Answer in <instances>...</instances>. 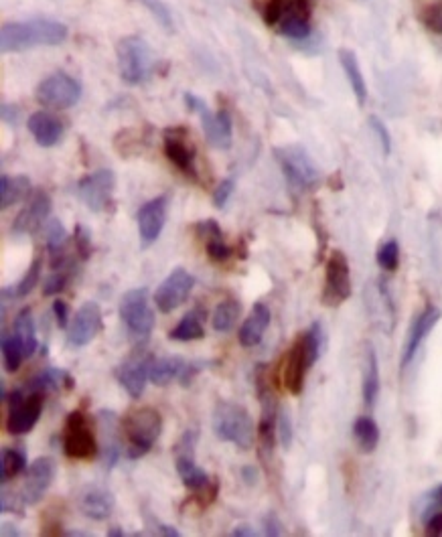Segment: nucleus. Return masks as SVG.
Here are the masks:
<instances>
[{
  "mask_svg": "<svg viewBox=\"0 0 442 537\" xmlns=\"http://www.w3.org/2000/svg\"><path fill=\"white\" fill-rule=\"evenodd\" d=\"M301 343H303V349H305V357H307V363L309 367H313L321 355H323V349H325V331L321 327V323H313L301 337Z\"/></svg>",
  "mask_w": 442,
  "mask_h": 537,
  "instance_id": "nucleus-42",
  "label": "nucleus"
},
{
  "mask_svg": "<svg viewBox=\"0 0 442 537\" xmlns=\"http://www.w3.org/2000/svg\"><path fill=\"white\" fill-rule=\"evenodd\" d=\"M240 315H242V304L234 298H228L215 306L213 317H211V327L217 333H228L236 327Z\"/></svg>",
  "mask_w": 442,
  "mask_h": 537,
  "instance_id": "nucleus-39",
  "label": "nucleus"
},
{
  "mask_svg": "<svg viewBox=\"0 0 442 537\" xmlns=\"http://www.w3.org/2000/svg\"><path fill=\"white\" fill-rule=\"evenodd\" d=\"M426 27L434 33H442V5H432L426 9V13L422 15Z\"/></svg>",
  "mask_w": 442,
  "mask_h": 537,
  "instance_id": "nucleus-52",
  "label": "nucleus"
},
{
  "mask_svg": "<svg viewBox=\"0 0 442 537\" xmlns=\"http://www.w3.org/2000/svg\"><path fill=\"white\" fill-rule=\"evenodd\" d=\"M165 157L189 179H197V165H195V148L189 142L187 130L183 128H169L165 130Z\"/></svg>",
  "mask_w": 442,
  "mask_h": 537,
  "instance_id": "nucleus-20",
  "label": "nucleus"
},
{
  "mask_svg": "<svg viewBox=\"0 0 442 537\" xmlns=\"http://www.w3.org/2000/svg\"><path fill=\"white\" fill-rule=\"evenodd\" d=\"M35 98L39 104H43L49 110H69L76 106L82 98V86L71 75L57 71L45 78L35 92Z\"/></svg>",
  "mask_w": 442,
  "mask_h": 537,
  "instance_id": "nucleus-11",
  "label": "nucleus"
},
{
  "mask_svg": "<svg viewBox=\"0 0 442 537\" xmlns=\"http://www.w3.org/2000/svg\"><path fill=\"white\" fill-rule=\"evenodd\" d=\"M353 436L363 454H372L380 444V428L374 418L359 416L353 424Z\"/></svg>",
  "mask_w": 442,
  "mask_h": 537,
  "instance_id": "nucleus-38",
  "label": "nucleus"
},
{
  "mask_svg": "<svg viewBox=\"0 0 442 537\" xmlns=\"http://www.w3.org/2000/svg\"><path fill=\"white\" fill-rule=\"evenodd\" d=\"M122 430L128 440V458L138 460L149 454L163 432V416L157 408L144 406L132 410L122 420Z\"/></svg>",
  "mask_w": 442,
  "mask_h": 537,
  "instance_id": "nucleus-5",
  "label": "nucleus"
},
{
  "mask_svg": "<svg viewBox=\"0 0 442 537\" xmlns=\"http://www.w3.org/2000/svg\"><path fill=\"white\" fill-rule=\"evenodd\" d=\"M311 17L313 0H268L264 9V21L294 41L311 35Z\"/></svg>",
  "mask_w": 442,
  "mask_h": 537,
  "instance_id": "nucleus-3",
  "label": "nucleus"
},
{
  "mask_svg": "<svg viewBox=\"0 0 442 537\" xmlns=\"http://www.w3.org/2000/svg\"><path fill=\"white\" fill-rule=\"evenodd\" d=\"M57 475V467L49 456H41L37 458L35 463L27 469V477H25V485L21 489V499L27 507L37 505L47 491L51 489L53 481Z\"/></svg>",
  "mask_w": 442,
  "mask_h": 537,
  "instance_id": "nucleus-19",
  "label": "nucleus"
},
{
  "mask_svg": "<svg viewBox=\"0 0 442 537\" xmlns=\"http://www.w3.org/2000/svg\"><path fill=\"white\" fill-rule=\"evenodd\" d=\"M309 363L305 357V349L301 337L292 343L286 363H284V386L292 396H301L305 390V377L309 371Z\"/></svg>",
  "mask_w": 442,
  "mask_h": 537,
  "instance_id": "nucleus-23",
  "label": "nucleus"
},
{
  "mask_svg": "<svg viewBox=\"0 0 442 537\" xmlns=\"http://www.w3.org/2000/svg\"><path fill=\"white\" fill-rule=\"evenodd\" d=\"M205 337V329H203V309H193L189 311L179 323L177 327L169 333V339L173 341H181V343H189V341H199Z\"/></svg>",
  "mask_w": 442,
  "mask_h": 537,
  "instance_id": "nucleus-35",
  "label": "nucleus"
},
{
  "mask_svg": "<svg viewBox=\"0 0 442 537\" xmlns=\"http://www.w3.org/2000/svg\"><path fill=\"white\" fill-rule=\"evenodd\" d=\"M71 238H73V246H76L80 258H82V260H88V258L92 256V250H94L90 229L84 227L82 223H78L76 229H73V236H71Z\"/></svg>",
  "mask_w": 442,
  "mask_h": 537,
  "instance_id": "nucleus-46",
  "label": "nucleus"
},
{
  "mask_svg": "<svg viewBox=\"0 0 442 537\" xmlns=\"http://www.w3.org/2000/svg\"><path fill=\"white\" fill-rule=\"evenodd\" d=\"M118 315L124 323L128 335L136 343H146L155 329V313L151 306L149 288H132L122 294L118 304Z\"/></svg>",
  "mask_w": 442,
  "mask_h": 537,
  "instance_id": "nucleus-6",
  "label": "nucleus"
},
{
  "mask_svg": "<svg viewBox=\"0 0 442 537\" xmlns=\"http://www.w3.org/2000/svg\"><path fill=\"white\" fill-rule=\"evenodd\" d=\"M25 359H27L25 357V349H23L21 341L15 337V333L13 335H5L3 337V361H5V369L9 373H15V371H19V367H21V363Z\"/></svg>",
  "mask_w": 442,
  "mask_h": 537,
  "instance_id": "nucleus-44",
  "label": "nucleus"
},
{
  "mask_svg": "<svg viewBox=\"0 0 442 537\" xmlns=\"http://www.w3.org/2000/svg\"><path fill=\"white\" fill-rule=\"evenodd\" d=\"M116 505L114 495L104 487H90L80 497V509L86 517L94 521H104L112 515Z\"/></svg>",
  "mask_w": 442,
  "mask_h": 537,
  "instance_id": "nucleus-28",
  "label": "nucleus"
},
{
  "mask_svg": "<svg viewBox=\"0 0 442 537\" xmlns=\"http://www.w3.org/2000/svg\"><path fill=\"white\" fill-rule=\"evenodd\" d=\"M49 215H51V197L47 195V191L37 189L31 195L29 203L17 215V219L13 223V234L15 236L35 234L37 229H41L43 223L49 219Z\"/></svg>",
  "mask_w": 442,
  "mask_h": 537,
  "instance_id": "nucleus-21",
  "label": "nucleus"
},
{
  "mask_svg": "<svg viewBox=\"0 0 442 537\" xmlns=\"http://www.w3.org/2000/svg\"><path fill=\"white\" fill-rule=\"evenodd\" d=\"M102 329H104V321H102L100 304L94 300H88L80 306L78 313L73 315L69 323V329H67L69 345L82 349L90 345L102 333Z\"/></svg>",
  "mask_w": 442,
  "mask_h": 537,
  "instance_id": "nucleus-18",
  "label": "nucleus"
},
{
  "mask_svg": "<svg viewBox=\"0 0 442 537\" xmlns=\"http://www.w3.org/2000/svg\"><path fill=\"white\" fill-rule=\"evenodd\" d=\"M278 442L282 444L284 450L290 448L292 444V420H290V414L286 408H280V414H278Z\"/></svg>",
  "mask_w": 442,
  "mask_h": 537,
  "instance_id": "nucleus-48",
  "label": "nucleus"
},
{
  "mask_svg": "<svg viewBox=\"0 0 442 537\" xmlns=\"http://www.w3.org/2000/svg\"><path fill=\"white\" fill-rule=\"evenodd\" d=\"M434 505H436V507H442V485H440L438 491L434 493Z\"/></svg>",
  "mask_w": 442,
  "mask_h": 537,
  "instance_id": "nucleus-60",
  "label": "nucleus"
},
{
  "mask_svg": "<svg viewBox=\"0 0 442 537\" xmlns=\"http://www.w3.org/2000/svg\"><path fill=\"white\" fill-rule=\"evenodd\" d=\"M351 296V270L347 256L341 250H333L325 268V288H323V304L339 306Z\"/></svg>",
  "mask_w": 442,
  "mask_h": 537,
  "instance_id": "nucleus-16",
  "label": "nucleus"
},
{
  "mask_svg": "<svg viewBox=\"0 0 442 537\" xmlns=\"http://www.w3.org/2000/svg\"><path fill=\"white\" fill-rule=\"evenodd\" d=\"M9 404V416H7V430L13 436H25L29 434L43 412L45 394L41 392H27L25 388H19L11 392L7 398Z\"/></svg>",
  "mask_w": 442,
  "mask_h": 537,
  "instance_id": "nucleus-9",
  "label": "nucleus"
},
{
  "mask_svg": "<svg viewBox=\"0 0 442 537\" xmlns=\"http://www.w3.org/2000/svg\"><path fill=\"white\" fill-rule=\"evenodd\" d=\"M234 189H236V181L234 179H224L221 181L215 191H213V205L217 209H224L226 203L230 201V197L234 195Z\"/></svg>",
  "mask_w": 442,
  "mask_h": 537,
  "instance_id": "nucleus-49",
  "label": "nucleus"
},
{
  "mask_svg": "<svg viewBox=\"0 0 442 537\" xmlns=\"http://www.w3.org/2000/svg\"><path fill=\"white\" fill-rule=\"evenodd\" d=\"M41 268H43V256L37 254L27 270V274L13 286V288H5L3 296L5 298H23L29 296L37 286H39V278H41Z\"/></svg>",
  "mask_w": 442,
  "mask_h": 537,
  "instance_id": "nucleus-41",
  "label": "nucleus"
},
{
  "mask_svg": "<svg viewBox=\"0 0 442 537\" xmlns=\"http://www.w3.org/2000/svg\"><path fill=\"white\" fill-rule=\"evenodd\" d=\"M175 467L183 485L193 493L205 489L211 483V477L201 467L195 465V454H187V452L175 454Z\"/></svg>",
  "mask_w": 442,
  "mask_h": 537,
  "instance_id": "nucleus-29",
  "label": "nucleus"
},
{
  "mask_svg": "<svg viewBox=\"0 0 442 537\" xmlns=\"http://www.w3.org/2000/svg\"><path fill=\"white\" fill-rule=\"evenodd\" d=\"M274 159L292 193L303 195L311 189H317V185L321 183V173L303 146L299 144L276 146Z\"/></svg>",
  "mask_w": 442,
  "mask_h": 537,
  "instance_id": "nucleus-4",
  "label": "nucleus"
},
{
  "mask_svg": "<svg viewBox=\"0 0 442 537\" xmlns=\"http://www.w3.org/2000/svg\"><path fill=\"white\" fill-rule=\"evenodd\" d=\"M71 276H73V260H69L65 254L59 258H53V272L43 284V296L61 294L67 288Z\"/></svg>",
  "mask_w": 442,
  "mask_h": 537,
  "instance_id": "nucleus-36",
  "label": "nucleus"
},
{
  "mask_svg": "<svg viewBox=\"0 0 442 537\" xmlns=\"http://www.w3.org/2000/svg\"><path fill=\"white\" fill-rule=\"evenodd\" d=\"M234 537H254L256 531L250 527V525H238L234 531H232Z\"/></svg>",
  "mask_w": 442,
  "mask_h": 537,
  "instance_id": "nucleus-58",
  "label": "nucleus"
},
{
  "mask_svg": "<svg viewBox=\"0 0 442 537\" xmlns=\"http://www.w3.org/2000/svg\"><path fill=\"white\" fill-rule=\"evenodd\" d=\"M254 379H256V394L260 400L262 416L258 424V442H260V458L270 460L274 452V444L278 438V414L280 406L276 400L274 390L270 388L268 377H266V365L258 363L254 369Z\"/></svg>",
  "mask_w": 442,
  "mask_h": 537,
  "instance_id": "nucleus-7",
  "label": "nucleus"
},
{
  "mask_svg": "<svg viewBox=\"0 0 442 537\" xmlns=\"http://www.w3.org/2000/svg\"><path fill=\"white\" fill-rule=\"evenodd\" d=\"M185 104L189 110L197 112L199 118H201V124H203V132H205V138L207 142L213 146V148H219V150H228L232 146V134H234V122H232V116L228 110H217V112H211L209 106L193 96V94H185Z\"/></svg>",
  "mask_w": 442,
  "mask_h": 537,
  "instance_id": "nucleus-10",
  "label": "nucleus"
},
{
  "mask_svg": "<svg viewBox=\"0 0 442 537\" xmlns=\"http://www.w3.org/2000/svg\"><path fill=\"white\" fill-rule=\"evenodd\" d=\"M98 418H100V422L104 426V430H102V434L106 438L104 454H106V460H108V467L112 469L118 463V458H120V442L116 440V432H118L120 424H118V418L114 416V412H100Z\"/></svg>",
  "mask_w": 442,
  "mask_h": 537,
  "instance_id": "nucleus-40",
  "label": "nucleus"
},
{
  "mask_svg": "<svg viewBox=\"0 0 442 537\" xmlns=\"http://www.w3.org/2000/svg\"><path fill=\"white\" fill-rule=\"evenodd\" d=\"M67 39V27L51 19H33L25 23H7L0 31V49L19 53L35 47H55Z\"/></svg>",
  "mask_w": 442,
  "mask_h": 537,
  "instance_id": "nucleus-1",
  "label": "nucleus"
},
{
  "mask_svg": "<svg viewBox=\"0 0 442 537\" xmlns=\"http://www.w3.org/2000/svg\"><path fill=\"white\" fill-rule=\"evenodd\" d=\"M63 452L65 456L76 460H90L98 454V442L94 438V432L90 430L88 420L80 410L71 412L65 420Z\"/></svg>",
  "mask_w": 442,
  "mask_h": 537,
  "instance_id": "nucleus-14",
  "label": "nucleus"
},
{
  "mask_svg": "<svg viewBox=\"0 0 442 537\" xmlns=\"http://www.w3.org/2000/svg\"><path fill=\"white\" fill-rule=\"evenodd\" d=\"M211 428L221 442H230L240 450H250L254 446V422L250 412L242 404L226 400L217 402L213 408Z\"/></svg>",
  "mask_w": 442,
  "mask_h": 537,
  "instance_id": "nucleus-2",
  "label": "nucleus"
},
{
  "mask_svg": "<svg viewBox=\"0 0 442 537\" xmlns=\"http://www.w3.org/2000/svg\"><path fill=\"white\" fill-rule=\"evenodd\" d=\"M114 189L116 173L112 169H98L78 181V197L94 213L108 211L114 201Z\"/></svg>",
  "mask_w": 442,
  "mask_h": 537,
  "instance_id": "nucleus-13",
  "label": "nucleus"
},
{
  "mask_svg": "<svg viewBox=\"0 0 442 537\" xmlns=\"http://www.w3.org/2000/svg\"><path fill=\"white\" fill-rule=\"evenodd\" d=\"M424 525H426V533L428 535H432V537L442 535V507H438L436 511H432L430 517L424 519Z\"/></svg>",
  "mask_w": 442,
  "mask_h": 537,
  "instance_id": "nucleus-54",
  "label": "nucleus"
},
{
  "mask_svg": "<svg viewBox=\"0 0 442 537\" xmlns=\"http://www.w3.org/2000/svg\"><path fill=\"white\" fill-rule=\"evenodd\" d=\"M268 325H270V309H268V306L264 302H256L252 306L250 317L240 327V333H238L240 345L246 347V349L256 347L262 341Z\"/></svg>",
  "mask_w": 442,
  "mask_h": 537,
  "instance_id": "nucleus-27",
  "label": "nucleus"
},
{
  "mask_svg": "<svg viewBox=\"0 0 442 537\" xmlns=\"http://www.w3.org/2000/svg\"><path fill=\"white\" fill-rule=\"evenodd\" d=\"M155 363V357L146 351L144 347H136L120 365L116 371L118 383L126 390V394L132 400H138L144 390L146 381H151V367Z\"/></svg>",
  "mask_w": 442,
  "mask_h": 537,
  "instance_id": "nucleus-12",
  "label": "nucleus"
},
{
  "mask_svg": "<svg viewBox=\"0 0 442 537\" xmlns=\"http://www.w3.org/2000/svg\"><path fill=\"white\" fill-rule=\"evenodd\" d=\"M370 126H372V130H374V134L378 136L380 144H382L384 155L388 157L390 152H392V134H390V130L386 128V124H384L378 116H370Z\"/></svg>",
  "mask_w": 442,
  "mask_h": 537,
  "instance_id": "nucleus-50",
  "label": "nucleus"
},
{
  "mask_svg": "<svg viewBox=\"0 0 442 537\" xmlns=\"http://www.w3.org/2000/svg\"><path fill=\"white\" fill-rule=\"evenodd\" d=\"M67 240H69V234H67L65 225L57 217H51L45 225V246L53 254V258L63 256Z\"/></svg>",
  "mask_w": 442,
  "mask_h": 537,
  "instance_id": "nucleus-43",
  "label": "nucleus"
},
{
  "mask_svg": "<svg viewBox=\"0 0 442 537\" xmlns=\"http://www.w3.org/2000/svg\"><path fill=\"white\" fill-rule=\"evenodd\" d=\"M13 333L21 341V345L25 349V357L27 359L33 357L35 351H37V347H39V343H37V329H35L33 313H31L29 306L17 315V319L13 323Z\"/></svg>",
  "mask_w": 442,
  "mask_h": 537,
  "instance_id": "nucleus-37",
  "label": "nucleus"
},
{
  "mask_svg": "<svg viewBox=\"0 0 442 537\" xmlns=\"http://www.w3.org/2000/svg\"><path fill=\"white\" fill-rule=\"evenodd\" d=\"M108 535H110V537H122L124 531H122L120 527H112V529H108Z\"/></svg>",
  "mask_w": 442,
  "mask_h": 537,
  "instance_id": "nucleus-61",
  "label": "nucleus"
},
{
  "mask_svg": "<svg viewBox=\"0 0 442 537\" xmlns=\"http://www.w3.org/2000/svg\"><path fill=\"white\" fill-rule=\"evenodd\" d=\"M242 479H244V483L248 487H254L258 483V479H260V473H258V469L254 465H246V467H242Z\"/></svg>",
  "mask_w": 442,
  "mask_h": 537,
  "instance_id": "nucleus-56",
  "label": "nucleus"
},
{
  "mask_svg": "<svg viewBox=\"0 0 442 537\" xmlns=\"http://www.w3.org/2000/svg\"><path fill=\"white\" fill-rule=\"evenodd\" d=\"M195 288V276L185 268H175L157 288L155 304L163 315H171L179 306L189 298L191 290Z\"/></svg>",
  "mask_w": 442,
  "mask_h": 537,
  "instance_id": "nucleus-17",
  "label": "nucleus"
},
{
  "mask_svg": "<svg viewBox=\"0 0 442 537\" xmlns=\"http://www.w3.org/2000/svg\"><path fill=\"white\" fill-rule=\"evenodd\" d=\"M73 386H76V379H73V375L69 371L59 369V367H49V369H43L41 373H37L35 377H31L23 388L27 392H41L47 396V394L69 392V390H73Z\"/></svg>",
  "mask_w": 442,
  "mask_h": 537,
  "instance_id": "nucleus-25",
  "label": "nucleus"
},
{
  "mask_svg": "<svg viewBox=\"0 0 442 537\" xmlns=\"http://www.w3.org/2000/svg\"><path fill=\"white\" fill-rule=\"evenodd\" d=\"M140 3L155 15V19H157L167 31H173V19H171V13H169V9L165 7V3H161V0H140Z\"/></svg>",
  "mask_w": 442,
  "mask_h": 537,
  "instance_id": "nucleus-47",
  "label": "nucleus"
},
{
  "mask_svg": "<svg viewBox=\"0 0 442 537\" xmlns=\"http://www.w3.org/2000/svg\"><path fill=\"white\" fill-rule=\"evenodd\" d=\"M185 365H187V359H183L181 355H167V357L155 359L151 367V381L155 383V386L165 388L169 386V383L181 377Z\"/></svg>",
  "mask_w": 442,
  "mask_h": 537,
  "instance_id": "nucleus-32",
  "label": "nucleus"
},
{
  "mask_svg": "<svg viewBox=\"0 0 442 537\" xmlns=\"http://www.w3.org/2000/svg\"><path fill=\"white\" fill-rule=\"evenodd\" d=\"M51 311L55 315V321H57V327L67 331L69 329V323H71V315H69V304L65 300H53V306Z\"/></svg>",
  "mask_w": 442,
  "mask_h": 537,
  "instance_id": "nucleus-51",
  "label": "nucleus"
},
{
  "mask_svg": "<svg viewBox=\"0 0 442 537\" xmlns=\"http://www.w3.org/2000/svg\"><path fill=\"white\" fill-rule=\"evenodd\" d=\"M339 63L343 67V73H345V78H347V82H349V86L353 90V96H355L357 104L363 106L367 102V84H365V78H363V71H361L357 55L351 49H341L339 51Z\"/></svg>",
  "mask_w": 442,
  "mask_h": 537,
  "instance_id": "nucleus-30",
  "label": "nucleus"
},
{
  "mask_svg": "<svg viewBox=\"0 0 442 537\" xmlns=\"http://www.w3.org/2000/svg\"><path fill=\"white\" fill-rule=\"evenodd\" d=\"M31 191L33 189H31V179L29 177H25V175H17V177L3 175V179H0V209L7 211L13 205L29 199Z\"/></svg>",
  "mask_w": 442,
  "mask_h": 537,
  "instance_id": "nucleus-31",
  "label": "nucleus"
},
{
  "mask_svg": "<svg viewBox=\"0 0 442 537\" xmlns=\"http://www.w3.org/2000/svg\"><path fill=\"white\" fill-rule=\"evenodd\" d=\"M378 264L386 272H396L400 266V244L396 240H388L378 248Z\"/></svg>",
  "mask_w": 442,
  "mask_h": 537,
  "instance_id": "nucleus-45",
  "label": "nucleus"
},
{
  "mask_svg": "<svg viewBox=\"0 0 442 537\" xmlns=\"http://www.w3.org/2000/svg\"><path fill=\"white\" fill-rule=\"evenodd\" d=\"M27 469V452L23 448L9 446L0 454V481H3V485L27 473Z\"/></svg>",
  "mask_w": 442,
  "mask_h": 537,
  "instance_id": "nucleus-34",
  "label": "nucleus"
},
{
  "mask_svg": "<svg viewBox=\"0 0 442 537\" xmlns=\"http://www.w3.org/2000/svg\"><path fill=\"white\" fill-rule=\"evenodd\" d=\"M442 317V311L438 309V306H424V309L416 315L410 331H408V337H406V343H404V351H402V369H406L412 359L416 357L418 349L422 347L424 339L430 335V331L438 325Z\"/></svg>",
  "mask_w": 442,
  "mask_h": 537,
  "instance_id": "nucleus-22",
  "label": "nucleus"
},
{
  "mask_svg": "<svg viewBox=\"0 0 442 537\" xmlns=\"http://www.w3.org/2000/svg\"><path fill=\"white\" fill-rule=\"evenodd\" d=\"M3 120L9 124H15L17 116H15V108L11 104H3Z\"/></svg>",
  "mask_w": 442,
  "mask_h": 537,
  "instance_id": "nucleus-59",
  "label": "nucleus"
},
{
  "mask_svg": "<svg viewBox=\"0 0 442 537\" xmlns=\"http://www.w3.org/2000/svg\"><path fill=\"white\" fill-rule=\"evenodd\" d=\"M195 229L199 238L205 242V252L213 262L224 264L230 258H234L236 250L226 242L224 232H221V227L215 219H203L201 223H197Z\"/></svg>",
  "mask_w": 442,
  "mask_h": 537,
  "instance_id": "nucleus-24",
  "label": "nucleus"
},
{
  "mask_svg": "<svg viewBox=\"0 0 442 537\" xmlns=\"http://www.w3.org/2000/svg\"><path fill=\"white\" fill-rule=\"evenodd\" d=\"M363 402L367 408H374L378 396H380V365L376 351L370 347L367 349V361H365V373H363V386H361Z\"/></svg>",
  "mask_w": 442,
  "mask_h": 537,
  "instance_id": "nucleus-33",
  "label": "nucleus"
},
{
  "mask_svg": "<svg viewBox=\"0 0 442 537\" xmlns=\"http://www.w3.org/2000/svg\"><path fill=\"white\" fill-rule=\"evenodd\" d=\"M27 128H29L31 136L35 138V142L43 148H51V146L59 144L63 138V132H65L63 122L51 112L31 114L27 120Z\"/></svg>",
  "mask_w": 442,
  "mask_h": 537,
  "instance_id": "nucleus-26",
  "label": "nucleus"
},
{
  "mask_svg": "<svg viewBox=\"0 0 442 537\" xmlns=\"http://www.w3.org/2000/svg\"><path fill=\"white\" fill-rule=\"evenodd\" d=\"M262 523H264V533L266 535H272V537H276V535H282V521L278 519V515L274 513V511H270V513H266L264 515V519H262Z\"/></svg>",
  "mask_w": 442,
  "mask_h": 537,
  "instance_id": "nucleus-55",
  "label": "nucleus"
},
{
  "mask_svg": "<svg viewBox=\"0 0 442 537\" xmlns=\"http://www.w3.org/2000/svg\"><path fill=\"white\" fill-rule=\"evenodd\" d=\"M153 523L157 525V531L161 533V535H169V537H179L181 533L173 527V525H167V523H161V521H157L155 517H153Z\"/></svg>",
  "mask_w": 442,
  "mask_h": 537,
  "instance_id": "nucleus-57",
  "label": "nucleus"
},
{
  "mask_svg": "<svg viewBox=\"0 0 442 537\" xmlns=\"http://www.w3.org/2000/svg\"><path fill=\"white\" fill-rule=\"evenodd\" d=\"M118 73L124 84L138 86L151 78L153 73V53L144 39L130 35L124 37L116 47Z\"/></svg>",
  "mask_w": 442,
  "mask_h": 537,
  "instance_id": "nucleus-8",
  "label": "nucleus"
},
{
  "mask_svg": "<svg viewBox=\"0 0 442 537\" xmlns=\"http://www.w3.org/2000/svg\"><path fill=\"white\" fill-rule=\"evenodd\" d=\"M207 367V361H187V365H185V369H183V373H181V377H179V381H181V386H191V381L203 371Z\"/></svg>",
  "mask_w": 442,
  "mask_h": 537,
  "instance_id": "nucleus-53",
  "label": "nucleus"
},
{
  "mask_svg": "<svg viewBox=\"0 0 442 537\" xmlns=\"http://www.w3.org/2000/svg\"><path fill=\"white\" fill-rule=\"evenodd\" d=\"M167 215H169L167 195H159L140 205L136 213V223H138V236H140L142 250H149L159 242L163 229L167 225Z\"/></svg>",
  "mask_w": 442,
  "mask_h": 537,
  "instance_id": "nucleus-15",
  "label": "nucleus"
}]
</instances>
